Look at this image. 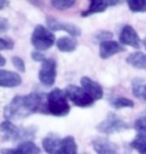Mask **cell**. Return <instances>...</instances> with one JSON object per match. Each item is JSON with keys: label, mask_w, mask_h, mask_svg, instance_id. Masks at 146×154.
<instances>
[{"label": "cell", "mask_w": 146, "mask_h": 154, "mask_svg": "<svg viewBox=\"0 0 146 154\" xmlns=\"http://www.w3.org/2000/svg\"><path fill=\"white\" fill-rule=\"evenodd\" d=\"M127 5L131 12H146V0H128Z\"/></svg>", "instance_id": "23"}, {"label": "cell", "mask_w": 146, "mask_h": 154, "mask_svg": "<svg viewBox=\"0 0 146 154\" xmlns=\"http://www.w3.org/2000/svg\"><path fill=\"white\" fill-rule=\"evenodd\" d=\"M112 37H113V34L110 31H100L96 35V39L99 40L100 43L103 41H108V40H110V38H112Z\"/></svg>", "instance_id": "28"}, {"label": "cell", "mask_w": 146, "mask_h": 154, "mask_svg": "<svg viewBox=\"0 0 146 154\" xmlns=\"http://www.w3.org/2000/svg\"><path fill=\"white\" fill-rule=\"evenodd\" d=\"M57 75V64L53 58H47L41 63L38 71V79L44 86L50 87L54 84Z\"/></svg>", "instance_id": "7"}, {"label": "cell", "mask_w": 146, "mask_h": 154, "mask_svg": "<svg viewBox=\"0 0 146 154\" xmlns=\"http://www.w3.org/2000/svg\"><path fill=\"white\" fill-rule=\"evenodd\" d=\"M123 51H125L124 46H122V44H120L119 42L114 41V40L103 41L99 44V56L102 59H107V58Z\"/></svg>", "instance_id": "12"}, {"label": "cell", "mask_w": 146, "mask_h": 154, "mask_svg": "<svg viewBox=\"0 0 146 154\" xmlns=\"http://www.w3.org/2000/svg\"><path fill=\"white\" fill-rule=\"evenodd\" d=\"M92 147L96 154H118L119 146L108 138L96 137L92 140Z\"/></svg>", "instance_id": "10"}, {"label": "cell", "mask_w": 146, "mask_h": 154, "mask_svg": "<svg viewBox=\"0 0 146 154\" xmlns=\"http://www.w3.org/2000/svg\"><path fill=\"white\" fill-rule=\"evenodd\" d=\"M96 129L103 134L110 135L128 130L130 129V125L116 113L108 112L106 118L96 125Z\"/></svg>", "instance_id": "4"}, {"label": "cell", "mask_w": 146, "mask_h": 154, "mask_svg": "<svg viewBox=\"0 0 146 154\" xmlns=\"http://www.w3.org/2000/svg\"><path fill=\"white\" fill-rule=\"evenodd\" d=\"M77 152H78V147L75 138L71 135L62 138L60 148L57 154H77Z\"/></svg>", "instance_id": "18"}, {"label": "cell", "mask_w": 146, "mask_h": 154, "mask_svg": "<svg viewBox=\"0 0 146 154\" xmlns=\"http://www.w3.org/2000/svg\"><path fill=\"white\" fill-rule=\"evenodd\" d=\"M130 147L135 149L139 154H146V136L137 134L130 143Z\"/></svg>", "instance_id": "22"}, {"label": "cell", "mask_w": 146, "mask_h": 154, "mask_svg": "<svg viewBox=\"0 0 146 154\" xmlns=\"http://www.w3.org/2000/svg\"><path fill=\"white\" fill-rule=\"evenodd\" d=\"M56 42L55 35L45 26L36 25L31 35V43L37 51H45L51 48Z\"/></svg>", "instance_id": "5"}, {"label": "cell", "mask_w": 146, "mask_h": 154, "mask_svg": "<svg viewBox=\"0 0 146 154\" xmlns=\"http://www.w3.org/2000/svg\"><path fill=\"white\" fill-rule=\"evenodd\" d=\"M41 149L33 141L19 143L15 148H3L1 154H40Z\"/></svg>", "instance_id": "14"}, {"label": "cell", "mask_w": 146, "mask_h": 154, "mask_svg": "<svg viewBox=\"0 0 146 154\" xmlns=\"http://www.w3.org/2000/svg\"><path fill=\"white\" fill-rule=\"evenodd\" d=\"M5 63H6V60H5V58L3 55H0V66L3 67L5 65Z\"/></svg>", "instance_id": "32"}, {"label": "cell", "mask_w": 146, "mask_h": 154, "mask_svg": "<svg viewBox=\"0 0 146 154\" xmlns=\"http://www.w3.org/2000/svg\"><path fill=\"white\" fill-rule=\"evenodd\" d=\"M67 99V95L62 89H52L46 98V111L56 117L67 116L70 112V105Z\"/></svg>", "instance_id": "3"}, {"label": "cell", "mask_w": 146, "mask_h": 154, "mask_svg": "<svg viewBox=\"0 0 146 154\" xmlns=\"http://www.w3.org/2000/svg\"><path fill=\"white\" fill-rule=\"evenodd\" d=\"M134 128L138 132V134L146 136V115H142L135 120Z\"/></svg>", "instance_id": "25"}, {"label": "cell", "mask_w": 146, "mask_h": 154, "mask_svg": "<svg viewBox=\"0 0 146 154\" xmlns=\"http://www.w3.org/2000/svg\"><path fill=\"white\" fill-rule=\"evenodd\" d=\"M31 58H32L34 61H36V62H41V63L44 62V61L47 59L41 51H37V50L31 52Z\"/></svg>", "instance_id": "29"}, {"label": "cell", "mask_w": 146, "mask_h": 154, "mask_svg": "<svg viewBox=\"0 0 146 154\" xmlns=\"http://www.w3.org/2000/svg\"><path fill=\"white\" fill-rule=\"evenodd\" d=\"M65 93L67 95V98L77 107H90L94 104L95 100L90 96L82 87H79L77 85L69 84L65 88Z\"/></svg>", "instance_id": "6"}, {"label": "cell", "mask_w": 146, "mask_h": 154, "mask_svg": "<svg viewBox=\"0 0 146 154\" xmlns=\"http://www.w3.org/2000/svg\"><path fill=\"white\" fill-rule=\"evenodd\" d=\"M80 83L84 90L91 96L95 101L100 100L103 97V89L98 82L94 81L87 76H83L80 79Z\"/></svg>", "instance_id": "13"}, {"label": "cell", "mask_w": 146, "mask_h": 154, "mask_svg": "<svg viewBox=\"0 0 146 154\" xmlns=\"http://www.w3.org/2000/svg\"><path fill=\"white\" fill-rule=\"evenodd\" d=\"M110 104H111V106L115 109L133 108V107H134V102H133L131 99L126 98L124 96H118V97L113 98V99L110 101Z\"/></svg>", "instance_id": "21"}, {"label": "cell", "mask_w": 146, "mask_h": 154, "mask_svg": "<svg viewBox=\"0 0 146 154\" xmlns=\"http://www.w3.org/2000/svg\"><path fill=\"white\" fill-rule=\"evenodd\" d=\"M56 46L59 51L70 53V52L76 50L77 46H78V41L72 36H62L57 39Z\"/></svg>", "instance_id": "17"}, {"label": "cell", "mask_w": 146, "mask_h": 154, "mask_svg": "<svg viewBox=\"0 0 146 154\" xmlns=\"http://www.w3.org/2000/svg\"><path fill=\"white\" fill-rule=\"evenodd\" d=\"M62 138L54 133H49L43 138L42 147L47 154H57L60 148Z\"/></svg>", "instance_id": "16"}, {"label": "cell", "mask_w": 146, "mask_h": 154, "mask_svg": "<svg viewBox=\"0 0 146 154\" xmlns=\"http://www.w3.org/2000/svg\"><path fill=\"white\" fill-rule=\"evenodd\" d=\"M119 41L120 44L131 46L135 49H139L141 46V39L131 25L123 26L119 34Z\"/></svg>", "instance_id": "9"}, {"label": "cell", "mask_w": 146, "mask_h": 154, "mask_svg": "<svg viewBox=\"0 0 146 154\" xmlns=\"http://www.w3.org/2000/svg\"><path fill=\"white\" fill-rule=\"evenodd\" d=\"M15 43L13 39L9 37H1L0 38V50H12L14 48Z\"/></svg>", "instance_id": "26"}, {"label": "cell", "mask_w": 146, "mask_h": 154, "mask_svg": "<svg viewBox=\"0 0 146 154\" xmlns=\"http://www.w3.org/2000/svg\"><path fill=\"white\" fill-rule=\"evenodd\" d=\"M46 24H47L48 28L51 29L52 31H65L72 37H77V36L81 35V29L75 24L58 20L52 16H47Z\"/></svg>", "instance_id": "8"}, {"label": "cell", "mask_w": 146, "mask_h": 154, "mask_svg": "<svg viewBox=\"0 0 146 154\" xmlns=\"http://www.w3.org/2000/svg\"><path fill=\"white\" fill-rule=\"evenodd\" d=\"M143 44H144L145 49H146V37H145V38H144V40H143Z\"/></svg>", "instance_id": "33"}, {"label": "cell", "mask_w": 146, "mask_h": 154, "mask_svg": "<svg viewBox=\"0 0 146 154\" xmlns=\"http://www.w3.org/2000/svg\"><path fill=\"white\" fill-rule=\"evenodd\" d=\"M22 83V78L18 73L9 70H0V85L3 88H13Z\"/></svg>", "instance_id": "15"}, {"label": "cell", "mask_w": 146, "mask_h": 154, "mask_svg": "<svg viewBox=\"0 0 146 154\" xmlns=\"http://www.w3.org/2000/svg\"><path fill=\"white\" fill-rule=\"evenodd\" d=\"M9 29V22L4 17H0V32L5 33Z\"/></svg>", "instance_id": "30"}, {"label": "cell", "mask_w": 146, "mask_h": 154, "mask_svg": "<svg viewBox=\"0 0 146 154\" xmlns=\"http://www.w3.org/2000/svg\"><path fill=\"white\" fill-rule=\"evenodd\" d=\"M118 4H121V1H118V0H114V1H111V0H91L89 4V7L86 9V10L81 12L82 17H88L90 15L95 14V13H101V12L106 11V9L108 7H112V6H115Z\"/></svg>", "instance_id": "11"}, {"label": "cell", "mask_w": 146, "mask_h": 154, "mask_svg": "<svg viewBox=\"0 0 146 154\" xmlns=\"http://www.w3.org/2000/svg\"><path fill=\"white\" fill-rule=\"evenodd\" d=\"M47 95L40 92H31L26 95H16L3 109V116L6 120H21L33 115L36 112L46 111Z\"/></svg>", "instance_id": "1"}, {"label": "cell", "mask_w": 146, "mask_h": 154, "mask_svg": "<svg viewBox=\"0 0 146 154\" xmlns=\"http://www.w3.org/2000/svg\"><path fill=\"white\" fill-rule=\"evenodd\" d=\"M126 62L134 68L146 70V54L141 51H135L128 55Z\"/></svg>", "instance_id": "19"}, {"label": "cell", "mask_w": 146, "mask_h": 154, "mask_svg": "<svg viewBox=\"0 0 146 154\" xmlns=\"http://www.w3.org/2000/svg\"><path fill=\"white\" fill-rule=\"evenodd\" d=\"M9 5V2H7V1H0V10H3L4 9V7L5 6H8Z\"/></svg>", "instance_id": "31"}, {"label": "cell", "mask_w": 146, "mask_h": 154, "mask_svg": "<svg viewBox=\"0 0 146 154\" xmlns=\"http://www.w3.org/2000/svg\"><path fill=\"white\" fill-rule=\"evenodd\" d=\"M11 61H12V64H13V66L19 72L24 73V72L26 71L25 62H24V60L21 57H19V56H13V57H12Z\"/></svg>", "instance_id": "27"}, {"label": "cell", "mask_w": 146, "mask_h": 154, "mask_svg": "<svg viewBox=\"0 0 146 154\" xmlns=\"http://www.w3.org/2000/svg\"><path fill=\"white\" fill-rule=\"evenodd\" d=\"M132 93L135 97L146 102V82L140 78H134L132 81Z\"/></svg>", "instance_id": "20"}, {"label": "cell", "mask_w": 146, "mask_h": 154, "mask_svg": "<svg viewBox=\"0 0 146 154\" xmlns=\"http://www.w3.org/2000/svg\"><path fill=\"white\" fill-rule=\"evenodd\" d=\"M0 131L2 134V141H11V142H26L32 141L35 138L37 127L36 126H26L19 127L12 121L5 120L1 122Z\"/></svg>", "instance_id": "2"}, {"label": "cell", "mask_w": 146, "mask_h": 154, "mask_svg": "<svg viewBox=\"0 0 146 154\" xmlns=\"http://www.w3.org/2000/svg\"><path fill=\"white\" fill-rule=\"evenodd\" d=\"M75 3L76 2L73 1V0H53L51 4L58 10H67V9L75 5Z\"/></svg>", "instance_id": "24"}, {"label": "cell", "mask_w": 146, "mask_h": 154, "mask_svg": "<svg viewBox=\"0 0 146 154\" xmlns=\"http://www.w3.org/2000/svg\"><path fill=\"white\" fill-rule=\"evenodd\" d=\"M124 154H130V151H128V150H127V148L125 149V152H124Z\"/></svg>", "instance_id": "34"}]
</instances>
